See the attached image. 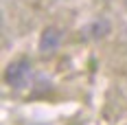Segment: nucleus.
<instances>
[{
  "label": "nucleus",
  "mask_w": 127,
  "mask_h": 125,
  "mask_svg": "<svg viewBox=\"0 0 127 125\" xmlns=\"http://www.w3.org/2000/svg\"><path fill=\"white\" fill-rule=\"evenodd\" d=\"M29 77H31V64L26 62V59H18V62L9 64L7 70H4V81H7L11 88L26 86Z\"/></svg>",
  "instance_id": "f257e3e1"
},
{
  "label": "nucleus",
  "mask_w": 127,
  "mask_h": 125,
  "mask_svg": "<svg viewBox=\"0 0 127 125\" xmlns=\"http://www.w3.org/2000/svg\"><path fill=\"white\" fill-rule=\"evenodd\" d=\"M59 44H62V29L46 26L44 33H42V38H39V50L48 55V53H55L59 48Z\"/></svg>",
  "instance_id": "f03ea898"
}]
</instances>
